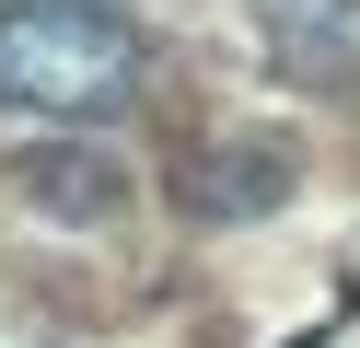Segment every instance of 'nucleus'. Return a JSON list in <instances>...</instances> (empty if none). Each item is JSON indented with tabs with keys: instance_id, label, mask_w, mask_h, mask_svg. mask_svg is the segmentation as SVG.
<instances>
[{
	"instance_id": "nucleus-1",
	"label": "nucleus",
	"mask_w": 360,
	"mask_h": 348,
	"mask_svg": "<svg viewBox=\"0 0 360 348\" xmlns=\"http://www.w3.org/2000/svg\"><path fill=\"white\" fill-rule=\"evenodd\" d=\"M140 105V23L117 0H0V116L105 128Z\"/></svg>"
},
{
	"instance_id": "nucleus-2",
	"label": "nucleus",
	"mask_w": 360,
	"mask_h": 348,
	"mask_svg": "<svg viewBox=\"0 0 360 348\" xmlns=\"http://www.w3.org/2000/svg\"><path fill=\"white\" fill-rule=\"evenodd\" d=\"M12 186H24L35 221H70V232H94V221H117V209H128V174L94 151V139H35V151L12 162Z\"/></svg>"
},
{
	"instance_id": "nucleus-3",
	"label": "nucleus",
	"mask_w": 360,
	"mask_h": 348,
	"mask_svg": "<svg viewBox=\"0 0 360 348\" xmlns=\"http://www.w3.org/2000/svg\"><path fill=\"white\" fill-rule=\"evenodd\" d=\"M256 23L290 82H314V93L360 82V0H256Z\"/></svg>"
},
{
	"instance_id": "nucleus-4",
	"label": "nucleus",
	"mask_w": 360,
	"mask_h": 348,
	"mask_svg": "<svg viewBox=\"0 0 360 348\" xmlns=\"http://www.w3.org/2000/svg\"><path fill=\"white\" fill-rule=\"evenodd\" d=\"M279 198H290V151H267V139L186 151V209H198V221H267Z\"/></svg>"
}]
</instances>
